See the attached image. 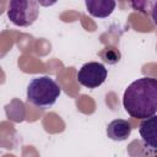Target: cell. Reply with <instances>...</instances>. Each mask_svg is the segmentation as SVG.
I'll return each mask as SVG.
<instances>
[{"label":"cell","mask_w":157,"mask_h":157,"mask_svg":"<svg viewBox=\"0 0 157 157\" xmlns=\"http://www.w3.org/2000/svg\"><path fill=\"white\" fill-rule=\"evenodd\" d=\"M139 134L145 146L157 148V115L144 119L139 125Z\"/></svg>","instance_id":"obj_5"},{"label":"cell","mask_w":157,"mask_h":157,"mask_svg":"<svg viewBox=\"0 0 157 157\" xmlns=\"http://www.w3.org/2000/svg\"><path fill=\"white\" fill-rule=\"evenodd\" d=\"M85 5L91 16L105 18L112 15L117 4L114 0H86Z\"/></svg>","instance_id":"obj_6"},{"label":"cell","mask_w":157,"mask_h":157,"mask_svg":"<svg viewBox=\"0 0 157 157\" xmlns=\"http://www.w3.org/2000/svg\"><path fill=\"white\" fill-rule=\"evenodd\" d=\"M151 17H152L153 23L157 26V1L152 2V6H151Z\"/></svg>","instance_id":"obj_9"},{"label":"cell","mask_w":157,"mask_h":157,"mask_svg":"<svg viewBox=\"0 0 157 157\" xmlns=\"http://www.w3.org/2000/svg\"><path fill=\"white\" fill-rule=\"evenodd\" d=\"M123 105L135 119H147L157 113V78L145 76L131 82L124 92Z\"/></svg>","instance_id":"obj_1"},{"label":"cell","mask_w":157,"mask_h":157,"mask_svg":"<svg viewBox=\"0 0 157 157\" xmlns=\"http://www.w3.org/2000/svg\"><path fill=\"white\" fill-rule=\"evenodd\" d=\"M107 75L108 71L102 63L90 61L81 66L77 72V80L80 85L87 88H97L105 81Z\"/></svg>","instance_id":"obj_4"},{"label":"cell","mask_w":157,"mask_h":157,"mask_svg":"<svg viewBox=\"0 0 157 157\" xmlns=\"http://www.w3.org/2000/svg\"><path fill=\"white\" fill-rule=\"evenodd\" d=\"M131 134V125L128 120L114 119L107 126V136L114 141H124Z\"/></svg>","instance_id":"obj_7"},{"label":"cell","mask_w":157,"mask_h":157,"mask_svg":"<svg viewBox=\"0 0 157 157\" xmlns=\"http://www.w3.org/2000/svg\"><path fill=\"white\" fill-rule=\"evenodd\" d=\"M61 93L59 83L49 76L34 77L27 86V101L28 103L40 109L50 108L55 104Z\"/></svg>","instance_id":"obj_2"},{"label":"cell","mask_w":157,"mask_h":157,"mask_svg":"<svg viewBox=\"0 0 157 157\" xmlns=\"http://www.w3.org/2000/svg\"><path fill=\"white\" fill-rule=\"evenodd\" d=\"M39 15V2L36 0H11L7 7L9 20L18 27H28Z\"/></svg>","instance_id":"obj_3"},{"label":"cell","mask_w":157,"mask_h":157,"mask_svg":"<svg viewBox=\"0 0 157 157\" xmlns=\"http://www.w3.org/2000/svg\"><path fill=\"white\" fill-rule=\"evenodd\" d=\"M101 55H102L103 60L108 64H115L120 60V53L115 48H109V49L107 48L101 53Z\"/></svg>","instance_id":"obj_8"}]
</instances>
